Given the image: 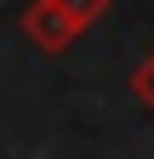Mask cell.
<instances>
[{
	"mask_svg": "<svg viewBox=\"0 0 154 159\" xmlns=\"http://www.w3.org/2000/svg\"><path fill=\"white\" fill-rule=\"evenodd\" d=\"M137 97H143V102H148V108H154V57H148V68H143V74H137Z\"/></svg>",
	"mask_w": 154,
	"mask_h": 159,
	"instance_id": "6da1fadb",
	"label": "cell"
}]
</instances>
